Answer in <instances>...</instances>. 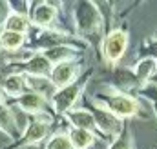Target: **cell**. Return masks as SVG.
<instances>
[{"instance_id":"6da1fadb","label":"cell","mask_w":157,"mask_h":149,"mask_svg":"<svg viewBox=\"0 0 157 149\" xmlns=\"http://www.w3.org/2000/svg\"><path fill=\"white\" fill-rule=\"evenodd\" d=\"M90 100H93L95 104L102 106L104 109L115 114L121 120H128V118H133L137 116L141 111V104L135 96L128 95V93H122V91H112V93H99L95 96H91Z\"/></svg>"},{"instance_id":"7a4b0ae2","label":"cell","mask_w":157,"mask_h":149,"mask_svg":"<svg viewBox=\"0 0 157 149\" xmlns=\"http://www.w3.org/2000/svg\"><path fill=\"white\" fill-rule=\"evenodd\" d=\"M75 27L80 38L99 37L104 31L102 13L93 2H78L75 5Z\"/></svg>"},{"instance_id":"3957f363","label":"cell","mask_w":157,"mask_h":149,"mask_svg":"<svg viewBox=\"0 0 157 149\" xmlns=\"http://www.w3.org/2000/svg\"><path fill=\"white\" fill-rule=\"evenodd\" d=\"M90 76H91V69L86 71L84 74H80L77 82H73V84H70V85H66L62 89H57L55 95L49 98L53 111L62 116L64 113L73 109L77 106V102L82 98V95H84V89H86V85L90 82Z\"/></svg>"},{"instance_id":"277c9868","label":"cell","mask_w":157,"mask_h":149,"mask_svg":"<svg viewBox=\"0 0 157 149\" xmlns=\"http://www.w3.org/2000/svg\"><path fill=\"white\" fill-rule=\"evenodd\" d=\"M51 125H53V116H49V114L31 116L26 129H24V133L20 135V138L9 149H20V147H26V146H35V144L42 142L49 135Z\"/></svg>"},{"instance_id":"5b68a950","label":"cell","mask_w":157,"mask_h":149,"mask_svg":"<svg viewBox=\"0 0 157 149\" xmlns=\"http://www.w3.org/2000/svg\"><path fill=\"white\" fill-rule=\"evenodd\" d=\"M128 31L126 29H113L108 31L102 40H101V53L104 56V60L112 66H115L119 60L124 56L126 49H128Z\"/></svg>"},{"instance_id":"8992f818","label":"cell","mask_w":157,"mask_h":149,"mask_svg":"<svg viewBox=\"0 0 157 149\" xmlns=\"http://www.w3.org/2000/svg\"><path fill=\"white\" fill-rule=\"evenodd\" d=\"M88 109L93 114V118H95V129L101 135H104V136H108L112 140H115L119 135H121V131L124 127V120L117 118L115 114H112L108 109H104L102 106L95 104L93 100H91V106Z\"/></svg>"},{"instance_id":"52a82bcc","label":"cell","mask_w":157,"mask_h":149,"mask_svg":"<svg viewBox=\"0 0 157 149\" xmlns=\"http://www.w3.org/2000/svg\"><path fill=\"white\" fill-rule=\"evenodd\" d=\"M78 76H80V64H78V60H71V62H62V64L53 66L48 78L55 89H62V87L77 82Z\"/></svg>"},{"instance_id":"ba28073f","label":"cell","mask_w":157,"mask_h":149,"mask_svg":"<svg viewBox=\"0 0 157 149\" xmlns=\"http://www.w3.org/2000/svg\"><path fill=\"white\" fill-rule=\"evenodd\" d=\"M59 9L51 2H31L29 11V22L31 26H37L39 29H51L57 22Z\"/></svg>"},{"instance_id":"9c48e42d","label":"cell","mask_w":157,"mask_h":149,"mask_svg":"<svg viewBox=\"0 0 157 149\" xmlns=\"http://www.w3.org/2000/svg\"><path fill=\"white\" fill-rule=\"evenodd\" d=\"M15 104L20 111L28 113L31 116H44L48 114V107H49V100L35 91H26L22 96L17 98Z\"/></svg>"},{"instance_id":"30bf717a","label":"cell","mask_w":157,"mask_h":149,"mask_svg":"<svg viewBox=\"0 0 157 149\" xmlns=\"http://www.w3.org/2000/svg\"><path fill=\"white\" fill-rule=\"evenodd\" d=\"M62 116L75 129H86V131L97 133V129H95V118H93V114L90 113L88 107H73L68 113H64Z\"/></svg>"},{"instance_id":"8fae6325","label":"cell","mask_w":157,"mask_h":149,"mask_svg":"<svg viewBox=\"0 0 157 149\" xmlns=\"http://www.w3.org/2000/svg\"><path fill=\"white\" fill-rule=\"evenodd\" d=\"M0 131L11 140L20 138V125L17 122V116L11 111V107L4 102V98H0Z\"/></svg>"},{"instance_id":"7c38bea8","label":"cell","mask_w":157,"mask_h":149,"mask_svg":"<svg viewBox=\"0 0 157 149\" xmlns=\"http://www.w3.org/2000/svg\"><path fill=\"white\" fill-rule=\"evenodd\" d=\"M2 91L4 95L11 96V98H18L22 96L28 87H26V74L22 73H7L6 78H4V84H2Z\"/></svg>"},{"instance_id":"4fadbf2b","label":"cell","mask_w":157,"mask_h":149,"mask_svg":"<svg viewBox=\"0 0 157 149\" xmlns=\"http://www.w3.org/2000/svg\"><path fill=\"white\" fill-rule=\"evenodd\" d=\"M53 66L62 64V62H71V60H78V49L71 47V45H59V47H51L46 51H40Z\"/></svg>"},{"instance_id":"5bb4252c","label":"cell","mask_w":157,"mask_h":149,"mask_svg":"<svg viewBox=\"0 0 157 149\" xmlns=\"http://www.w3.org/2000/svg\"><path fill=\"white\" fill-rule=\"evenodd\" d=\"M155 71H157V60L154 56H144V58H141V60L135 64V67H133L135 80H137L139 85L148 84V80L155 74Z\"/></svg>"},{"instance_id":"9a60e30c","label":"cell","mask_w":157,"mask_h":149,"mask_svg":"<svg viewBox=\"0 0 157 149\" xmlns=\"http://www.w3.org/2000/svg\"><path fill=\"white\" fill-rule=\"evenodd\" d=\"M66 133H68V136H70V142H71L73 149H90L95 144L97 136H99V135L93 133V131L75 129V127H70Z\"/></svg>"},{"instance_id":"2e32d148","label":"cell","mask_w":157,"mask_h":149,"mask_svg":"<svg viewBox=\"0 0 157 149\" xmlns=\"http://www.w3.org/2000/svg\"><path fill=\"white\" fill-rule=\"evenodd\" d=\"M28 37L22 35V33H15V31H7V29H2L0 31V49L7 51V53H15V51H20L24 47Z\"/></svg>"},{"instance_id":"e0dca14e","label":"cell","mask_w":157,"mask_h":149,"mask_svg":"<svg viewBox=\"0 0 157 149\" xmlns=\"http://www.w3.org/2000/svg\"><path fill=\"white\" fill-rule=\"evenodd\" d=\"M4 29H7V31H15V33H22V35H28V31L31 29L29 16L18 15V13H11V15L7 16V20H6Z\"/></svg>"},{"instance_id":"ac0fdd59","label":"cell","mask_w":157,"mask_h":149,"mask_svg":"<svg viewBox=\"0 0 157 149\" xmlns=\"http://www.w3.org/2000/svg\"><path fill=\"white\" fill-rule=\"evenodd\" d=\"M108 149H135L133 147V135H132V129H130L128 122H124V127H122L121 135L115 140H112Z\"/></svg>"},{"instance_id":"d6986e66","label":"cell","mask_w":157,"mask_h":149,"mask_svg":"<svg viewBox=\"0 0 157 149\" xmlns=\"http://www.w3.org/2000/svg\"><path fill=\"white\" fill-rule=\"evenodd\" d=\"M44 149H73V146H71L70 136H68L66 131H57L48 138Z\"/></svg>"},{"instance_id":"ffe728a7","label":"cell","mask_w":157,"mask_h":149,"mask_svg":"<svg viewBox=\"0 0 157 149\" xmlns=\"http://www.w3.org/2000/svg\"><path fill=\"white\" fill-rule=\"evenodd\" d=\"M11 15V7H9V2H6V0H0V31L4 29V26H6V20H7V16Z\"/></svg>"},{"instance_id":"44dd1931","label":"cell","mask_w":157,"mask_h":149,"mask_svg":"<svg viewBox=\"0 0 157 149\" xmlns=\"http://www.w3.org/2000/svg\"><path fill=\"white\" fill-rule=\"evenodd\" d=\"M4 71H6V66L0 67V98L4 96V91H2V84H4V78H6V73Z\"/></svg>"},{"instance_id":"7402d4cb","label":"cell","mask_w":157,"mask_h":149,"mask_svg":"<svg viewBox=\"0 0 157 149\" xmlns=\"http://www.w3.org/2000/svg\"><path fill=\"white\" fill-rule=\"evenodd\" d=\"M152 106H154V113H155V116H157V100H152Z\"/></svg>"}]
</instances>
